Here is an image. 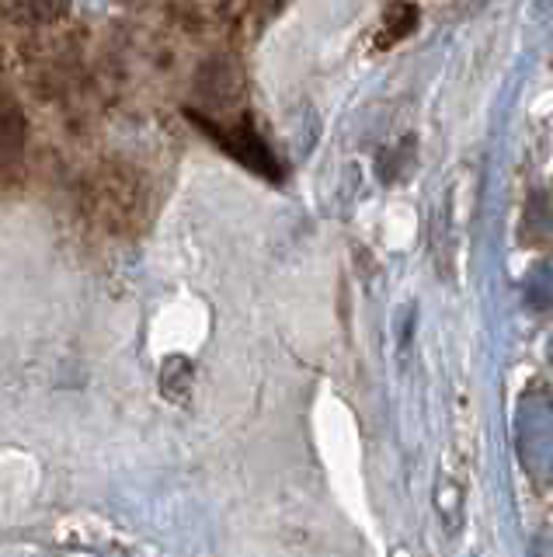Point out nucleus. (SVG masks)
<instances>
[{
	"instance_id": "f257e3e1",
	"label": "nucleus",
	"mask_w": 553,
	"mask_h": 557,
	"mask_svg": "<svg viewBox=\"0 0 553 557\" xmlns=\"http://www.w3.org/2000/svg\"><path fill=\"white\" fill-rule=\"evenodd\" d=\"M518 460L532 478H553V394L536 387L526 391L515 411Z\"/></svg>"
},
{
	"instance_id": "f03ea898",
	"label": "nucleus",
	"mask_w": 553,
	"mask_h": 557,
	"mask_svg": "<svg viewBox=\"0 0 553 557\" xmlns=\"http://www.w3.org/2000/svg\"><path fill=\"white\" fill-rule=\"evenodd\" d=\"M188 119H192L199 129L210 133L223 150L234 153L240 164H248L251 171L265 174V178H272V182H275V178H282L279 161H275L272 150L262 144V136H257V133L248 126V122H240V126H234V129H219V126H213L210 119H202L199 112H188Z\"/></svg>"
},
{
	"instance_id": "7ed1b4c3",
	"label": "nucleus",
	"mask_w": 553,
	"mask_h": 557,
	"mask_svg": "<svg viewBox=\"0 0 553 557\" xmlns=\"http://www.w3.org/2000/svg\"><path fill=\"white\" fill-rule=\"evenodd\" d=\"M196 87L205 101L230 104L240 95V70L230 60L213 57L210 63H202V70L196 74Z\"/></svg>"
},
{
	"instance_id": "20e7f679",
	"label": "nucleus",
	"mask_w": 553,
	"mask_h": 557,
	"mask_svg": "<svg viewBox=\"0 0 553 557\" xmlns=\"http://www.w3.org/2000/svg\"><path fill=\"white\" fill-rule=\"evenodd\" d=\"M25 136H28V126H25V115L18 112V104L0 95V168L11 164L14 157L22 153Z\"/></svg>"
},
{
	"instance_id": "39448f33",
	"label": "nucleus",
	"mask_w": 553,
	"mask_h": 557,
	"mask_svg": "<svg viewBox=\"0 0 553 557\" xmlns=\"http://www.w3.org/2000/svg\"><path fill=\"white\" fill-rule=\"evenodd\" d=\"M523 226H526V231H523L526 240L540 244V240L553 237V196H550V191H532Z\"/></svg>"
},
{
	"instance_id": "423d86ee",
	"label": "nucleus",
	"mask_w": 553,
	"mask_h": 557,
	"mask_svg": "<svg viewBox=\"0 0 553 557\" xmlns=\"http://www.w3.org/2000/svg\"><path fill=\"white\" fill-rule=\"evenodd\" d=\"M526 304L532 310H546L553 304V265L550 261H540L532 265L526 275Z\"/></svg>"
},
{
	"instance_id": "0eeeda50",
	"label": "nucleus",
	"mask_w": 553,
	"mask_h": 557,
	"mask_svg": "<svg viewBox=\"0 0 553 557\" xmlns=\"http://www.w3.org/2000/svg\"><path fill=\"white\" fill-rule=\"evenodd\" d=\"M188 383H192V366L185 359H167L164 366V376H161V387L167 397H181L188 394Z\"/></svg>"
},
{
	"instance_id": "6e6552de",
	"label": "nucleus",
	"mask_w": 553,
	"mask_h": 557,
	"mask_svg": "<svg viewBox=\"0 0 553 557\" xmlns=\"http://www.w3.org/2000/svg\"><path fill=\"white\" fill-rule=\"evenodd\" d=\"M397 14H401V4H393V8L387 11V39H384V42H390V39H393V42H397V39H404V35H407L414 25H418V11L407 14L404 22H401Z\"/></svg>"
},
{
	"instance_id": "1a4fd4ad",
	"label": "nucleus",
	"mask_w": 553,
	"mask_h": 557,
	"mask_svg": "<svg viewBox=\"0 0 553 557\" xmlns=\"http://www.w3.org/2000/svg\"><path fill=\"white\" fill-rule=\"evenodd\" d=\"M66 4H71V0H25V11L32 17H39V22H53V17L66 11Z\"/></svg>"
},
{
	"instance_id": "9d476101",
	"label": "nucleus",
	"mask_w": 553,
	"mask_h": 557,
	"mask_svg": "<svg viewBox=\"0 0 553 557\" xmlns=\"http://www.w3.org/2000/svg\"><path fill=\"white\" fill-rule=\"evenodd\" d=\"M546 356H550V366H553V338H550V345H546Z\"/></svg>"
}]
</instances>
